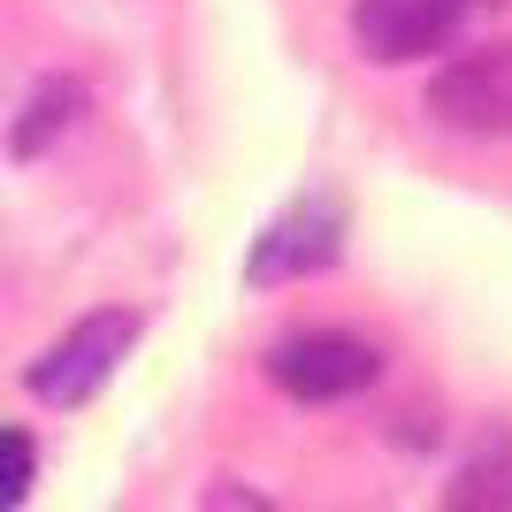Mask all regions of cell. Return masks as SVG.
I'll return each instance as SVG.
<instances>
[{"label":"cell","instance_id":"6da1fadb","mask_svg":"<svg viewBox=\"0 0 512 512\" xmlns=\"http://www.w3.org/2000/svg\"><path fill=\"white\" fill-rule=\"evenodd\" d=\"M138 329H146V321L130 314V306H100V314H85L77 329H62V337L31 360V375H23L31 398H39V406H85V398H100V390L115 383V367L130 360Z\"/></svg>","mask_w":512,"mask_h":512},{"label":"cell","instance_id":"7a4b0ae2","mask_svg":"<svg viewBox=\"0 0 512 512\" xmlns=\"http://www.w3.org/2000/svg\"><path fill=\"white\" fill-rule=\"evenodd\" d=\"M268 375H276L283 398L299 406H337V398H360L375 375H383V352L352 329H291V337L268 352Z\"/></svg>","mask_w":512,"mask_h":512},{"label":"cell","instance_id":"3957f363","mask_svg":"<svg viewBox=\"0 0 512 512\" xmlns=\"http://www.w3.org/2000/svg\"><path fill=\"white\" fill-rule=\"evenodd\" d=\"M421 115L451 138H512V46L444 62L421 92Z\"/></svg>","mask_w":512,"mask_h":512},{"label":"cell","instance_id":"277c9868","mask_svg":"<svg viewBox=\"0 0 512 512\" xmlns=\"http://www.w3.org/2000/svg\"><path fill=\"white\" fill-rule=\"evenodd\" d=\"M459 23H467L459 0H352V39H360L367 62H383V69L444 54L459 39Z\"/></svg>","mask_w":512,"mask_h":512},{"label":"cell","instance_id":"5b68a950","mask_svg":"<svg viewBox=\"0 0 512 512\" xmlns=\"http://www.w3.org/2000/svg\"><path fill=\"white\" fill-rule=\"evenodd\" d=\"M337 253H344V199L314 192V199H299V207L253 245L245 276H253V283H299V276H321Z\"/></svg>","mask_w":512,"mask_h":512},{"label":"cell","instance_id":"8992f818","mask_svg":"<svg viewBox=\"0 0 512 512\" xmlns=\"http://www.w3.org/2000/svg\"><path fill=\"white\" fill-rule=\"evenodd\" d=\"M436 512H512V444H482L474 459H459Z\"/></svg>","mask_w":512,"mask_h":512},{"label":"cell","instance_id":"52a82bcc","mask_svg":"<svg viewBox=\"0 0 512 512\" xmlns=\"http://www.w3.org/2000/svg\"><path fill=\"white\" fill-rule=\"evenodd\" d=\"M77 107H85V85H69V77H54V85L31 92V107H23V123H16V161H39L54 138H62L69 123H77Z\"/></svg>","mask_w":512,"mask_h":512},{"label":"cell","instance_id":"ba28073f","mask_svg":"<svg viewBox=\"0 0 512 512\" xmlns=\"http://www.w3.org/2000/svg\"><path fill=\"white\" fill-rule=\"evenodd\" d=\"M31 482H39L31 436H23V428H0V512H16L23 497H31Z\"/></svg>","mask_w":512,"mask_h":512},{"label":"cell","instance_id":"9c48e42d","mask_svg":"<svg viewBox=\"0 0 512 512\" xmlns=\"http://www.w3.org/2000/svg\"><path fill=\"white\" fill-rule=\"evenodd\" d=\"M459 8H505V0H459Z\"/></svg>","mask_w":512,"mask_h":512}]
</instances>
